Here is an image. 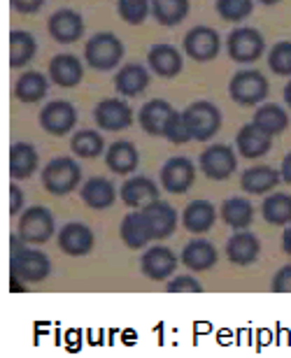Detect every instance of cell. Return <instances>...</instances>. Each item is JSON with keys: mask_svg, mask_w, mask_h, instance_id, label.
Masks as SVG:
<instances>
[{"mask_svg": "<svg viewBox=\"0 0 291 358\" xmlns=\"http://www.w3.org/2000/svg\"><path fill=\"white\" fill-rule=\"evenodd\" d=\"M122 59L124 42L115 33H96L84 45V61H87V66L101 70V73H110V70L119 68Z\"/></svg>", "mask_w": 291, "mask_h": 358, "instance_id": "cell-1", "label": "cell"}, {"mask_svg": "<svg viewBox=\"0 0 291 358\" xmlns=\"http://www.w3.org/2000/svg\"><path fill=\"white\" fill-rule=\"evenodd\" d=\"M80 182H82V168L70 156L52 159L42 168V186L52 196H68L70 191H75L80 186Z\"/></svg>", "mask_w": 291, "mask_h": 358, "instance_id": "cell-2", "label": "cell"}, {"mask_svg": "<svg viewBox=\"0 0 291 358\" xmlns=\"http://www.w3.org/2000/svg\"><path fill=\"white\" fill-rule=\"evenodd\" d=\"M184 121H187V128L191 133V138L196 142H208L219 133L222 128V112L215 103L210 100H196L191 103L187 110H182Z\"/></svg>", "mask_w": 291, "mask_h": 358, "instance_id": "cell-3", "label": "cell"}, {"mask_svg": "<svg viewBox=\"0 0 291 358\" xmlns=\"http://www.w3.org/2000/svg\"><path fill=\"white\" fill-rule=\"evenodd\" d=\"M52 272V261L45 252L40 249H28L21 247L10 256V275L19 277L26 284H38L45 282Z\"/></svg>", "mask_w": 291, "mask_h": 358, "instance_id": "cell-4", "label": "cell"}, {"mask_svg": "<svg viewBox=\"0 0 291 358\" xmlns=\"http://www.w3.org/2000/svg\"><path fill=\"white\" fill-rule=\"evenodd\" d=\"M17 235L26 245H45V242L54 235V217L45 205L26 207L19 214Z\"/></svg>", "mask_w": 291, "mask_h": 358, "instance_id": "cell-5", "label": "cell"}, {"mask_svg": "<svg viewBox=\"0 0 291 358\" xmlns=\"http://www.w3.org/2000/svg\"><path fill=\"white\" fill-rule=\"evenodd\" d=\"M271 84H268L266 75L259 70H238L229 82V93L238 105H259L264 103Z\"/></svg>", "mask_w": 291, "mask_h": 358, "instance_id": "cell-6", "label": "cell"}, {"mask_svg": "<svg viewBox=\"0 0 291 358\" xmlns=\"http://www.w3.org/2000/svg\"><path fill=\"white\" fill-rule=\"evenodd\" d=\"M226 52L236 63H254L266 52V40L257 28L240 26L226 38Z\"/></svg>", "mask_w": 291, "mask_h": 358, "instance_id": "cell-7", "label": "cell"}, {"mask_svg": "<svg viewBox=\"0 0 291 358\" xmlns=\"http://www.w3.org/2000/svg\"><path fill=\"white\" fill-rule=\"evenodd\" d=\"M182 47L189 59H194L196 63H208V61H215L219 56L222 38H219V33L210 26H194L184 35Z\"/></svg>", "mask_w": 291, "mask_h": 358, "instance_id": "cell-8", "label": "cell"}, {"mask_svg": "<svg viewBox=\"0 0 291 358\" xmlns=\"http://www.w3.org/2000/svg\"><path fill=\"white\" fill-rule=\"evenodd\" d=\"M94 119H96V126L108 133L126 131V128H131L133 121H136L131 105L122 98H103L101 103L94 107Z\"/></svg>", "mask_w": 291, "mask_h": 358, "instance_id": "cell-9", "label": "cell"}, {"mask_svg": "<svg viewBox=\"0 0 291 358\" xmlns=\"http://www.w3.org/2000/svg\"><path fill=\"white\" fill-rule=\"evenodd\" d=\"M40 126L42 131L54 135V138H63V135L73 133L77 126V110L68 100H52L42 107L40 112Z\"/></svg>", "mask_w": 291, "mask_h": 358, "instance_id": "cell-10", "label": "cell"}, {"mask_svg": "<svg viewBox=\"0 0 291 358\" xmlns=\"http://www.w3.org/2000/svg\"><path fill=\"white\" fill-rule=\"evenodd\" d=\"M196 182V166L187 156H173L161 168V186L168 193H187Z\"/></svg>", "mask_w": 291, "mask_h": 358, "instance_id": "cell-11", "label": "cell"}, {"mask_svg": "<svg viewBox=\"0 0 291 358\" xmlns=\"http://www.w3.org/2000/svg\"><path fill=\"white\" fill-rule=\"evenodd\" d=\"M201 170L205 173V177L215 179V182H224L229 179L238 168V159L236 152L229 145H212L208 149H203L201 154Z\"/></svg>", "mask_w": 291, "mask_h": 358, "instance_id": "cell-12", "label": "cell"}, {"mask_svg": "<svg viewBox=\"0 0 291 358\" xmlns=\"http://www.w3.org/2000/svg\"><path fill=\"white\" fill-rule=\"evenodd\" d=\"M47 31L59 45H75L84 35V19L80 12L70 10V7H63V10H56L52 17H49Z\"/></svg>", "mask_w": 291, "mask_h": 358, "instance_id": "cell-13", "label": "cell"}, {"mask_svg": "<svg viewBox=\"0 0 291 358\" xmlns=\"http://www.w3.org/2000/svg\"><path fill=\"white\" fill-rule=\"evenodd\" d=\"M175 268H177L175 252L163 245L147 249L143 261H140V270H143V275L147 279H152V282H166V279L173 277Z\"/></svg>", "mask_w": 291, "mask_h": 358, "instance_id": "cell-14", "label": "cell"}, {"mask_svg": "<svg viewBox=\"0 0 291 358\" xmlns=\"http://www.w3.org/2000/svg\"><path fill=\"white\" fill-rule=\"evenodd\" d=\"M147 63L149 70L154 75L163 77V80H170V77H177L184 68V56L180 54V49L168 45V42H161V45L149 47L147 52Z\"/></svg>", "mask_w": 291, "mask_h": 358, "instance_id": "cell-15", "label": "cell"}, {"mask_svg": "<svg viewBox=\"0 0 291 358\" xmlns=\"http://www.w3.org/2000/svg\"><path fill=\"white\" fill-rule=\"evenodd\" d=\"M49 80L61 89H75L84 80V66L75 54H56L49 61Z\"/></svg>", "mask_w": 291, "mask_h": 358, "instance_id": "cell-16", "label": "cell"}, {"mask_svg": "<svg viewBox=\"0 0 291 358\" xmlns=\"http://www.w3.org/2000/svg\"><path fill=\"white\" fill-rule=\"evenodd\" d=\"M145 221L152 231V240H166L175 233L177 228V212L173 205L163 203V200H154L147 207H143Z\"/></svg>", "mask_w": 291, "mask_h": 358, "instance_id": "cell-17", "label": "cell"}, {"mask_svg": "<svg viewBox=\"0 0 291 358\" xmlns=\"http://www.w3.org/2000/svg\"><path fill=\"white\" fill-rule=\"evenodd\" d=\"M94 231L87 224H80V221L66 224L59 233V249L68 256H87L94 249Z\"/></svg>", "mask_w": 291, "mask_h": 358, "instance_id": "cell-18", "label": "cell"}, {"mask_svg": "<svg viewBox=\"0 0 291 358\" xmlns=\"http://www.w3.org/2000/svg\"><path fill=\"white\" fill-rule=\"evenodd\" d=\"M119 198L131 210H143L149 203L159 200V186L149 177H131L124 182L122 191H119Z\"/></svg>", "mask_w": 291, "mask_h": 358, "instance_id": "cell-19", "label": "cell"}, {"mask_svg": "<svg viewBox=\"0 0 291 358\" xmlns=\"http://www.w3.org/2000/svg\"><path fill=\"white\" fill-rule=\"evenodd\" d=\"M175 107L163 98H154L147 100V103L140 107L138 112V124L147 135H154V138H163V131H166V124L173 114Z\"/></svg>", "mask_w": 291, "mask_h": 358, "instance_id": "cell-20", "label": "cell"}, {"mask_svg": "<svg viewBox=\"0 0 291 358\" xmlns=\"http://www.w3.org/2000/svg\"><path fill=\"white\" fill-rule=\"evenodd\" d=\"M273 147V138L268 133H264L257 124H245L243 128L238 131V138H236V149L240 152V156L245 159H261L271 152Z\"/></svg>", "mask_w": 291, "mask_h": 358, "instance_id": "cell-21", "label": "cell"}, {"mask_svg": "<svg viewBox=\"0 0 291 358\" xmlns=\"http://www.w3.org/2000/svg\"><path fill=\"white\" fill-rule=\"evenodd\" d=\"M105 163L115 175H131L138 168L140 154L138 147L129 140H117L105 149Z\"/></svg>", "mask_w": 291, "mask_h": 358, "instance_id": "cell-22", "label": "cell"}, {"mask_svg": "<svg viewBox=\"0 0 291 358\" xmlns=\"http://www.w3.org/2000/svg\"><path fill=\"white\" fill-rule=\"evenodd\" d=\"M147 87H149V73L140 63H126L115 75V89L124 98H136Z\"/></svg>", "mask_w": 291, "mask_h": 358, "instance_id": "cell-23", "label": "cell"}, {"mask_svg": "<svg viewBox=\"0 0 291 358\" xmlns=\"http://www.w3.org/2000/svg\"><path fill=\"white\" fill-rule=\"evenodd\" d=\"M82 203L89 205L91 210H108L115 205L117 200V189L110 179L105 177H91L82 184Z\"/></svg>", "mask_w": 291, "mask_h": 358, "instance_id": "cell-24", "label": "cell"}, {"mask_svg": "<svg viewBox=\"0 0 291 358\" xmlns=\"http://www.w3.org/2000/svg\"><path fill=\"white\" fill-rule=\"evenodd\" d=\"M119 235H122V242L129 249H143L149 242H154L143 210H133L131 214H126L122 228H119Z\"/></svg>", "mask_w": 291, "mask_h": 358, "instance_id": "cell-25", "label": "cell"}, {"mask_svg": "<svg viewBox=\"0 0 291 358\" xmlns=\"http://www.w3.org/2000/svg\"><path fill=\"white\" fill-rule=\"evenodd\" d=\"M47 91H49V77L38 73V70H28V73H24L14 82V98L26 105L40 103L47 96Z\"/></svg>", "mask_w": 291, "mask_h": 358, "instance_id": "cell-26", "label": "cell"}, {"mask_svg": "<svg viewBox=\"0 0 291 358\" xmlns=\"http://www.w3.org/2000/svg\"><path fill=\"white\" fill-rule=\"evenodd\" d=\"M282 175L271 166H254L250 170H245L240 177V186L243 191L252 193V196H264V193L273 191L280 184Z\"/></svg>", "mask_w": 291, "mask_h": 358, "instance_id": "cell-27", "label": "cell"}, {"mask_svg": "<svg viewBox=\"0 0 291 358\" xmlns=\"http://www.w3.org/2000/svg\"><path fill=\"white\" fill-rule=\"evenodd\" d=\"M261 252L259 240L252 233H236L226 242V256L233 266H252Z\"/></svg>", "mask_w": 291, "mask_h": 358, "instance_id": "cell-28", "label": "cell"}, {"mask_svg": "<svg viewBox=\"0 0 291 358\" xmlns=\"http://www.w3.org/2000/svg\"><path fill=\"white\" fill-rule=\"evenodd\" d=\"M40 166V156L33 145L28 142H17L10 149V175L14 179H28L35 175Z\"/></svg>", "mask_w": 291, "mask_h": 358, "instance_id": "cell-29", "label": "cell"}, {"mask_svg": "<svg viewBox=\"0 0 291 358\" xmlns=\"http://www.w3.org/2000/svg\"><path fill=\"white\" fill-rule=\"evenodd\" d=\"M180 261L194 272L210 270L217 266V249L212 247V242H208V240H194L184 247Z\"/></svg>", "mask_w": 291, "mask_h": 358, "instance_id": "cell-30", "label": "cell"}, {"mask_svg": "<svg viewBox=\"0 0 291 358\" xmlns=\"http://www.w3.org/2000/svg\"><path fill=\"white\" fill-rule=\"evenodd\" d=\"M252 124H257L261 131L268 133L271 138H275V135L285 133L289 128V114L285 107L278 103H266L254 112Z\"/></svg>", "mask_w": 291, "mask_h": 358, "instance_id": "cell-31", "label": "cell"}, {"mask_svg": "<svg viewBox=\"0 0 291 358\" xmlns=\"http://www.w3.org/2000/svg\"><path fill=\"white\" fill-rule=\"evenodd\" d=\"M215 219H217V212L212 203L208 200H194V203L187 205V210H184V228H187L189 233H208L212 226H215Z\"/></svg>", "mask_w": 291, "mask_h": 358, "instance_id": "cell-32", "label": "cell"}, {"mask_svg": "<svg viewBox=\"0 0 291 358\" xmlns=\"http://www.w3.org/2000/svg\"><path fill=\"white\" fill-rule=\"evenodd\" d=\"M189 0H152V17L156 19V24L166 28L180 26L189 17Z\"/></svg>", "mask_w": 291, "mask_h": 358, "instance_id": "cell-33", "label": "cell"}, {"mask_svg": "<svg viewBox=\"0 0 291 358\" xmlns=\"http://www.w3.org/2000/svg\"><path fill=\"white\" fill-rule=\"evenodd\" d=\"M38 42L33 33L28 31H12L10 33V66L12 68H26L35 59Z\"/></svg>", "mask_w": 291, "mask_h": 358, "instance_id": "cell-34", "label": "cell"}, {"mask_svg": "<svg viewBox=\"0 0 291 358\" xmlns=\"http://www.w3.org/2000/svg\"><path fill=\"white\" fill-rule=\"evenodd\" d=\"M70 149H73V154L80 156V159H98V156L105 152V140L98 131L82 128V131H77L73 138H70Z\"/></svg>", "mask_w": 291, "mask_h": 358, "instance_id": "cell-35", "label": "cell"}, {"mask_svg": "<svg viewBox=\"0 0 291 358\" xmlns=\"http://www.w3.org/2000/svg\"><path fill=\"white\" fill-rule=\"evenodd\" d=\"M222 219H224V224H229L231 228H236V231H243V228L252 224L254 207L250 200H245V198H229L222 205Z\"/></svg>", "mask_w": 291, "mask_h": 358, "instance_id": "cell-36", "label": "cell"}, {"mask_svg": "<svg viewBox=\"0 0 291 358\" xmlns=\"http://www.w3.org/2000/svg\"><path fill=\"white\" fill-rule=\"evenodd\" d=\"M261 214L268 224L273 226H287L291 224V196L287 193H273L261 205Z\"/></svg>", "mask_w": 291, "mask_h": 358, "instance_id": "cell-37", "label": "cell"}, {"mask_svg": "<svg viewBox=\"0 0 291 358\" xmlns=\"http://www.w3.org/2000/svg\"><path fill=\"white\" fill-rule=\"evenodd\" d=\"M117 14L126 24L143 26L152 14V0H117Z\"/></svg>", "mask_w": 291, "mask_h": 358, "instance_id": "cell-38", "label": "cell"}, {"mask_svg": "<svg viewBox=\"0 0 291 358\" xmlns=\"http://www.w3.org/2000/svg\"><path fill=\"white\" fill-rule=\"evenodd\" d=\"M215 7L224 21L240 24V21H245L254 12V0H217Z\"/></svg>", "mask_w": 291, "mask_h": 358, "instance_id": "cell-39", "label": "cell"}, {"mask_svg": "<svg viewBox=\"0 0 291 358\" xmlns=\"http://www.w3.org/2000/svg\"><path fill=\"white\" fill-rule=\"evenodd\" d=\"M268 68L273 75L291 77V40H282L268 52Z\"/></svg>", "mask_w": 291, "mask_h": 358, "instance_id": "cell-40", "label": "cell"}, {"mask_svg": "<svg viewBox=\"0 0 291 358\" xmlns=\"http://www.w3.org/2000/svg\"><path fill=\"white\" fill-rule=\"evenodd\" d=\"M163 138H166L168 142H173V145H187V142L194 140L189 133V128H187V121H184L182 112L173 110V114H170V119L166 124V131H163Z\"/></svg>", "mask_w": 291, "mask_h": 358, "instance_id": "cell-41", "label": "cell"}, {"mask_svg": "<svg viewBox=\"0 0 291 358\" xmlns=\"http://www.w3.org/2000/svg\"><path fill=\"white\" fill-rule=\"evenodd\" d=\"M166 291L168 293H201L203 284L191 275H182V277H175V279H168Z\"/></svg>", "mask_w": 291, "mask_h": 358, "instance_id": "cell-42", "label": "cell"}, {"mask_svg": "<svg viewBox=\"0 0 291 358\" xmlns=\"http://www.w3.org/2000/svg\"><path fill=\"white\" fill-rule=\"evenodd\" d=\"M271 289L273 293H291V263L278 270V275L273 277Z\"/></svg>", "mask_w": 291, "mask_h": 358, "instance_id": "cell-43", "label": "cell"}, {"mask_svg": "<svg viewBox=\"0 0 291 358\" xmlns=\"http://www.w3.org/2000/svg\"><path fill=\"white\" fill-rule=\"evenodd\" d=\"M10 5L17 10L19 14H35L42 10L45 0H10Z\"/></svg>", "mask_w": 291, "mask_h": 358, "instance_id": "cell-44", "label": "cell"}, {"mask_svg": "<svg viewBox=\"0 0 291 358\" xmlns=\"http://www.w3.org/2000/svg\"><path fill=\"white\" fill-rule=\"evenodd\" d=\"M24 205H26L24 191H21L17 184H12V186H10V214H21V210H24Z\"/></svg>", "mask_w": 291, "mask_h": 358, "instance_id": "cell-45", "label": "cell"}, {"mask_svg": "<svg viewBox=\"0 0 291 358\" xmlns=\"http://www.w3.org/2000/svg\"><path fill=\"white\" fill-rule=\"evenodd\" d=\"M280 175L285 179L287 184H291V152L282 159V168H280Z\"/></svg>", "mask_w": 291, "mask_h": 358, "instance_id": "cell-46", "label": "cell"}, {"mask_svg": "<svg viewBox=\"0 0 291 358\" xmlns=\"http://www.w3.org/2000/svg\"><path fill=\"white\" fill-rule=\"evenodd\" d=\"M282 249H285L287 256H291V226H287L285 233H282Z\"/></svg>", "mask_w": 291, "mask_h": 358, "instance_id": "cell-47", "label": "cell"}, {"mask_svg": "<svg viewBox=\"0 0 291 358\" xmlns=\"http://www.w3.org/2000/svg\"><path fill=\"white\" fill-rule=\"evenodd\" d=\"M285 103L291 110V77H289V82H287V87H285Z\"/></svg>", "mask_w": 291, "mask_h": 358, "instance_id": "cell-48", "label": "cell"}, {"mask_svg": "<svg viewBox=\"0 0 291 358\" xmlns=\"http://www.w3.org/2000/svg\"><path fill=\"white\" fill-rule=\"evenodd\" d=\"M259 3H264L266 7H271V5H278L280 0H259Z\"/></svg>", "mask_w": 291, "mask_h": 358, "instance_id": "cell-49", "label": "cell"}]
</instances>
